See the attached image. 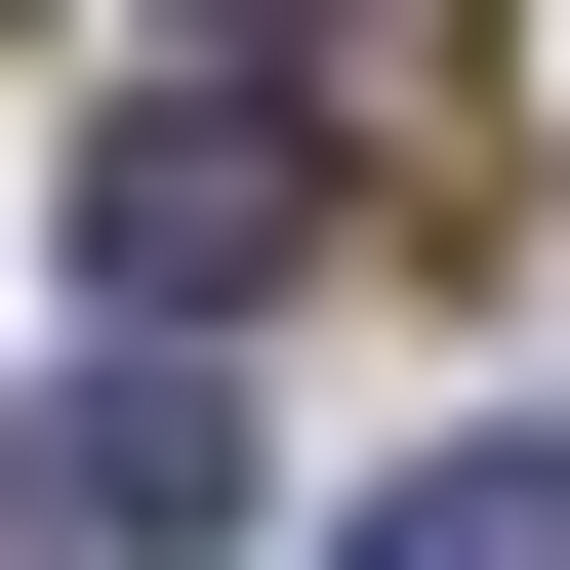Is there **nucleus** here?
I'll return each mask as SVG.
<instances>
[{
  "mask_svg": "<svg viewBox=\"0 0 570 570\" xmlns=\"http://www.w3.org/2000/svg\"><path fill=\"white\" fill-rule=\"evenodd\" d=\"M367 570H570V449H407V489H367Z\"/></svg>",
  "mask_w": 570,
  "mask_h": 570,
  "instance_id": "7ed1b4c3",
  "label": "nucleus"
},
{
  "mask_svg": "<svg viewBox=\"0 0 570 570\" xmlns=\"http://www.w3.org/2000/svg\"><path fill=\"white\" fill-rule=\"evenodd\" d=\"M82 285H122V326H245V285H285V122L245 82H122L82 122Z\"/></svg>",
  "mask_w": 570,
  "mask_h": 570,
  "instance_id": "f03ea898",
  "label": "nucleus"
},
{
  "mask_svg": "<svg viewBox=\"0 0 570 570\" xmlns=\"http://www.w3.org/2000/svg\"><path fill=\"white\" fill-rule=\"evenodd\" d=\"M0 489H41V570H204V530H245V407H204V326L41 367V407H0Z\"/></svg>",
  "mask_w": 570,
  "mask_h": 570,
  "instance_id": "f257e3e1",
  "label": "nucleus"
}]
</instances>
